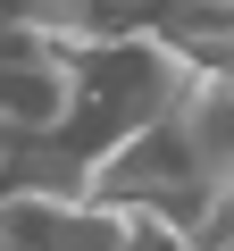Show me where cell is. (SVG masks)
Returning a JSON list of instances; mask_svg holds the SVG:
<instances>
[{"mask_svg":"<svg viewBox=\"0 0 234 251\" xmlns=\"http://www.w3.org/2000/svg\"><path fill=\"white\" fill-rule=\"evenodd\" d=\"M0 251H117V201L0 184Z\"/></svg>","mask_w":234,"mask_h":251,"instance_id":"1","label":"cell"}]
</instances>
